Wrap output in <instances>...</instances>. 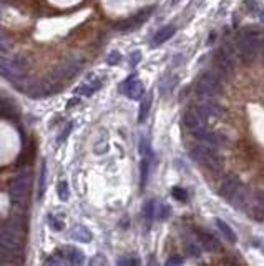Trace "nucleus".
Here are the masks:
<instances>
[{
    "label": "nucleus",
    "instance_id": "f257e3e1",
    "mask_svg": "<svg viewBox=\"0 0 264 266\" xmlns=\"http://www.w3.org/2000/svg\"><path fill=\"white\" fill-rule=\"evenodd\" d=\"M261 45L262 37L259 32L251 29V27H246L239 34L238 43H236V47H238V58L241 60V63L249 65L254 62Z\"/></svg>",
    "mask_w": 264,
    "mask_h": 266
},
{
    "label": "nucleus",
    "instance_id": "f03ea898",
    "mask_svg": "<svg viewBox=\"0 0 264 266\" xmlns=\"http://www.w3.org/2000/svg\"><path fill=\"white\" fill-rule=\"evenodd\" d=\"M0 75L14 82L20 90H25V63L20 58H5L0 57Z\"/></svg>",
    "mask_w": 264,
    "mask_h": 266
},
{
    "label": "nucleus",
    "instance_id": "7ed1b4c3",
    "mask_svg": "<svg viewBox=\"0 0 264 266\" xmlns=\"http://www.w3.org/2000/svg\"><path fill=\"white\" fill-rule=\"evenodd\" d=\"M223 83H224L223 73H221L218 68L206 70L198 82V95L213 99L214 95H219L221 92H223Z\"/></svg>",
    "mask_w": 264,
    "mask_h": 266
},
{
    "label": "nucleus",
    "instance_id": "20e7f679",
    "mask_svg": "<svg viewBox=\"0 0 264 266\" xmlns=\"http://www.w3.org/2000/svg\"><path fill=\"white\" fill-rule=\"evenodd\" d=\"M191 156L195 158V161H198L199 165L206 166L208 170H211L214 173H218L223 170V158L218 153L216 150L211 148V146L206 145H198L191 150Z\"/></svg>",
    "mask_w": 264,
    "mask_h": 266
},
{
    "label": "nucleus",
    "instance_id": "39448f33",
    "mask_svg": "<svg viewBox=\"0 0 264 266\" xmlns=\"http://www.w3.org/2000/svg\"><path fill=\"white\" fill-rule=\"evenodd\" d=\"M30 188V171H20L19 175H15L10 182V200L15 205H20L27 198Z\"/></svg>",
    "mask_w": 264,
    "mask_h": 266
},
{
    "label": "nucleus",
    "instance_id": "423d86ee",
    "mask_svg": "<svg viewBox=\"0 0 264 266\" xmlns=\"http://www.w3.org/2000/svg\"><path fill=\"white\" fill-rule=\"evenodd\" d=\"M0 248L10 254H20L24 249V241L20 233L10 226L0 228Z\"/></svg>",
    "mask_w": 264,
    "mask_h": 266
},
{
    "label": "nucleus",
    "instance_id": "0eeeda50",
    "mask_svg": "<svg viewBox=\"0 0 264 266\" xmlns=\"http://www.w3.org/2000/svg\"><path fill=\"white\" fill-rule=\"evenodd\" d=\"M234 65H236V58L224 47H221L216 52V68L224 75H233Z\"/></svg>",
    "mask_w": 264,
    "mask_h": 266
},
{
    "label": "nucleus",
    "instance_id": "6e6552de",
    "mask_svg": "<svg viewBox=\"0 0 264 266\" xmlns=\"http://www.w3.org/2000/svg\"><path fill=\"white\" fill-rule=\"evenodd\" d=\"M120 90L131 100H140L145 95V86L137 77H128L125 82L121 83Z\"/></svg>",
    "mask_w": 264,
    "mask_h": 266
},
{
    "label": "nucleus",
    "instance_id": "1a4fd4ad",
    "mask_svg": "<svg viewBox=\"0 0 264 266\" xmlns=\"http://www.w3.org/2000/svg\"><path fill=\"white\" fill-rule=\"evenodd\" d=\"M241 188V180L236 173H231L224 178L219 185V195L226 200H231L236 195V192Z\"/></svg>",
    "mask_w": 264,
    "mask_h": 266
},
{
    "label": "nucleus",
    "instance_id": "9d476101",
    "mask_svg": "<svg viewBox=\"0 0 264 266\" xmlns=\"http://www.w3.org/2000/svg\"><path fill=\"white\" fill-rule=\"evenodd\" d=\"M152 12H153V9L142 10V12L137 14V15H135V17L128 19V20H125V22H121V24H118V25H116V30H120V32H128V30L138 29V27L142 25L143 22L150 17V14H152Z\"/></svg>",
    "mask_w": 264,
    "mask_h": 266
},
{
    "label": "nucleus",
    "instance_id": "9b49d317",
    "mask_svg": "<svg viewBox=\"0 0 264 266\" xmlns=\"http://www.w3.org/2000/svg\"><path fill=\"white\" fill-rule=\"evenodd\" d=\"M193 135H195V137H196L198 140H201V142L208 143V145H213V146H216V145H219V143H223V140L219 138V135L213 133L211 130H208V128H206V125H204V127H201V128L195 130V132H193Z\"/></svg>",
    "mask_w": 264,
    "mask_h": 266
},
{
    "label": "nucleus",
    "instance_id": "f8f14e48",
    "mask_svg": "<svg viewBox=\"0 0 264 266\" xmlns=\"http://www.w3.org/2000/svg\"><path fill=\"white\" fill-rule=\"evenodd\" d=\"M198 241L201 243L203 249H206V251H219V249H221V245H219L218 238L213 236L211 233L199 231L198 233Z\"/></svg>",
    "mask_w": 264,
    "mask_h": 266
},
{
    "label": "nucleus",
    "instance_id": "ddd939ff",
    "mask_svg": "<svg viewBox=\"0 0 264 266\" xmlns=\"http://www.w3.org/2000/svg\"><path fill=\"white\" fill-rule=\"evenodd\" d=\"M175 30H176L175 25H166L163 29H160L158 34L153 37V47H158L161 43H165L166 40H170L171 37L175 35Z\"/></svg>",
    "mask_w": 264,
    "mask_h": 266
},
{
    "label": "nucleus",
    "instance_id": "4468645a",
    "mask_svg": "<svg viewBox=\"0 0 264 266\" xmlns=\"http://www.w3.org/2000/svg\"><path fill=\"white\" fill-rule=\"evenodd\" d=\"M63 253H65L63 256H65L72 264H82V263L85 261L83 253L80 251V249L73 248V246H67L65 249H63Z\"/></svg>",
    "mask_w": 264,
    "mask_h": 266
},
{
    "label": "nucleus",
    "instance_id": "2eb2a0df",
    "mask_svg": "<svg viewBox=\"0 0 264 266\" xmlns=\"http://www.w3.org/2000/svg\"><path fill=\"white\" fill-rule=\"evenodd\" d=\"M101 86L100 80H91V82H85L82 86H78L77 90H75V94L77 95H85V97H90L93 92H96Z\"/></svg>",
    "mask_w": 264,
    "mask_h": 266
},
{
    "label": "nucleus",
    "instance_id": "dca6fc26",
    "mask_svg": "<svg viewBox=\"0 0 264 266\" xmlns=\"http://www.w3.org/2000/svg\"><path fill=\"white\" fill-rule=\"evenodd\" d=\"M0 113H4L7 117H17V108H15L12 102L2 97V94H0Z\"/></svg>",
    "mask_w": 264,
    "mask_h": 266
},
{
    "label": "nucleus",
    "instance_id": "f3484780",
    "mask_svg": "<svg viewBox=\"0 0 264 266\" xmlns=\"http://www.w3.org/2000/svg\"><path fill=\"white\" fill-rule=\"evenodd\" d=\"M216 226L219 228V231L223 233L226 238H228V241L236 243V240H238V238H236V233L233 231V228H231L228 223H226V221H223L221 218H216Z\"/></svg>",
    "mask_w": 264,
    "mask_h": 266
},
{
    "label": "nucleus",
    "instance_id": "a211bd4d",
    "mask_svg": "<svg viewBox=\"0 0 264 266\" xmlns=\"http://www.w3.org/2000/svg\"><path fill=\"white\" fill-rule=\"evenodd\" d=\"M72 238L73 240H77V241L88 243L91 240V233L85 226H75L72 230Z\"/></svg>",
    "mask_w": 264,
    "mask_h": 266
},
{
    "label": "nucleus",
    "instance_id": "6ab92c4d",
    "mask_svg": "<svg viewBox=\"0 0 264 266\" xmlns=\"http://www.w3.org/2000/svg\"><path fill=\"white\" fill-rule=\"evenodd\" d=\"M150 107H152V97H145L143 102H142V107H140V117H138V120L140 122H145L148 118V113H150Z\"/></svg>",
    "mask_w": 264,
    "mask_h": 266
},
{
    "label": "nucleus",
    "instance_id": "aec40b11",
    "mask_svg": "<svg viewBox=\"0 0 264 266\" xmlns=\"http://www.w3.org/2000/svg\"><path fill=\"white\" fill-rule=\"evenodd\" d=\"M45 187H47V163L44 161L40 168V175H39V198L44 197Z\"/></svg>",
    "mask_w": 264,
    "mask_h": 266
},
{
    "label": "nucleus",
    "instance_id": "412c9836",
    "mask_svg": "<svg viewBox=\"0 0 264 266\" xmlns=\"http://www.w3.org/2000/svg\"><path fill=\"white\" fill-rule=\"evenodd\" d=\"M252 211H264V192H257L254 197H252Z\"/></svg>",
    "mask_w": 264,
    "mask_h": 266
},
{
    "label": "nucleus",
    "instance_id": "4be33fe9",
    "mask_svg": "<svg viewBox=\"0 0 264 266\" xmlns=\"http://www.w3.org/2000/svg\"><path fill=\"white\" fill-rule=\"evenodd\" d=\"M171 195H173L175 200H178V202H181V203H185L188 200V193L185 192V188H181V187H175L171 190Z\"/></svg>",
    "mask_w": 264,
    "mask_h": 266
},
{
    "label": "nucleus",
    "instance_id": "5701e85b",
    "mask_svg": "<svg viewBox=\"0 0 264 266\" xmlns=\"http://www.w3.org/2000/svg\"><path fill=\"white\" fill-rule=\"evenodd\" d=\"M68 197H70L68 183L67 182H60V183H58V198H60L62 202H67Z\"/></svg>",
    "mask_w": 264,
    "mask_h": 266
},
{
    "label": "nucleus",
    "instance_id": "b1692460",
    "mask_svg": "<svg viewBox=\"0 0 264 266\" xmlns=\"http://www.w3.org/2000/svg\"><path fill=\"white\" fill-rule=\"evenodd\" d=\"M140 170H142V187H145V185H147L148 173H150V161H148V158L142 160V166H140Z\"/></svg>",
    "mask_w": 264,
    "mask_h": 266
},
{
    "label": "nucleus",
    "instance_id": "393cba45",
    "mask_svg": "<svg viewBox=\"0 0 264 266\" xmlns=\"http://www.w3.org/2000/svg\"><path fill=\"white\" fill-rule=\"evenodd\" d=\"M143 215H145V218H148V220L153 218V215H155V203H153V200H150V202L145 203V206H143Z\"/></svg>",
    "mask_w": 264,
    "mask_h": 266
},
{
    "label": "nucleus",
    "instance_id": "a878e982",
    "mask_svg": "<svg viewBox=\"0 0 264 266\" xmlns=\"http://www.w3.org/2000/svg\"><path fill=\"white\" fill-rule=\"evenodd\" d=\"M48 223H50V226H52L55 231H60V230H63V221L58 220L57 216H53V215L48 216Z\"/></svg>",
    "mask_w": 264,
    "mask_h": 266
},
{
    "label": "nucleus",
    "instance_id": "bb28decb",
    "mask_svg": "<svg viewBox=\"0 0 264 266\" xmlns=\"http://www.w3.org/2000/svg\"><path fill=\"white\" fill-rule=\"evenodd\" d=\"M62 256H63V254H60V253L57 251L55 254H52V256L47 259V261H45V264H62V263H63Z\"/></svg>",
    "mask_w": 264,
    "mask_h": 266
},
{
    "label": "nucleus",
    "instance_id": "cd10ccee",
    "mask_svg": "<svg viewBox=\"0 0 264 266\" xmlns=\"http://www.w3.org/2000/svg\"><path fill=\"white\" fill-rule=\"evenodd\" d=\"M120 58H121L120 53H118V52H111L110 55H108V58H106V63H108V65H115V63L120 62Z\"/></svg>",
    "mask_w": 264,
    "mask_h": 266
},
{
    "label": "nucleus",
    "instance_id": "c85d7f7f",
    "mask_svg": "<svg viewBox=\"0 0 264 266\" xmlns=\"http://www.w3.org/2000/svg\"><path fill=\"white\" fill-rule=\"evenodd\" d=\"M118 264H140V261L137 258H120Z\"/></svg>",
    "mask_w": 264,
    "mask_h": 266
},
{
    "label": "nucleus",
    "instance_id": "c756f323",
    "mask_svg": "<svg viewBox=\"0 0 264 266\" xmlns=\"http://www.w3.org/2000/svg\"><path fill=\"white\" fill-rule=\"evenodd\" d=\"M106 150H108V143L106 142H101L95 146V153H105Z\"/></svg>",
    "mask_w": 264,
    "mask_h": 266
},
{
    "label": "nucleus",
    "instance_id": "7c9ffc66",
    "mask_svg": "<svg viewBox=\"0 0 264 266\" xmlns=\"http://www.w3.org/2000/svg\"><path fill=\"white\" fill-rule=\"evenodd\" d=\"M140 60H142V52H140V50L133 52V53H131V57H130V62H131L133 65H137Z\"/></svg>",
    "mask_w": 264,
    "mask_h": 266
},
{
    "label": "nucleus",
    "instance_id": "2f4dec72",
    "mask_svg": "<svg viewBox=\"0 0 264 266\" xmlns=\"http://www.w3.org/2000/svg\"><path fill=\"white\" fill-rule=\"evenodd\" d=\"M70 130H72V125H70V123H68V125H67V128H65V130H63V132H62V135H60V138H58V142H60V143H62V142H63V140H65V138L68 137Z\"/></svg>",
    "mask_w": 264,
    "mask_h": 266
},
{
    "label": "nucleus",
    "instance_id": "473e14b6",
    "mask_svg": "<svg viewBox=\"0 0 264 266\" xmlns=\"http://www.w3.org/2000/svg\"><path fill=\"white\" fill-rule=\"evenodd\" d=\"M181 263H183V259H181V258H178V256L170 258L168 261H166V264H168V266H173V264H181Z\"/></svg>",
    "mask_w": 264,
    "mask_h": 266
},
{
    "label": "nucleus",
    "instance_id": "72a5a7b5",
    "mask_svg": "<svg viewBox=\"0 0 264 266\" xmlns=\"http://www.w3.org/2000/svg\"><path fill=\"white\" fill-rule=\"evenodd\" d=\"M259 20L264 24V10H261V12H259Z\"/></svg>",
    "mask_w": 264,
    "mask_h": 266
},
{
    "label": "nucleus",
    "instance_id": "f704fd0d",
    "mask_svg": "<svg viewBox=\"0 0 264 266\" xmlns=\"http://www.w3.org/2000/svg\"><path fill=\"white\" fill-rule=\"evenodd\" d=\"M261 47H262V55H264V40H262V45Z\"/></svg>",
    "mask_w": 264,
    "mask_h": 266
}]
</instances>
